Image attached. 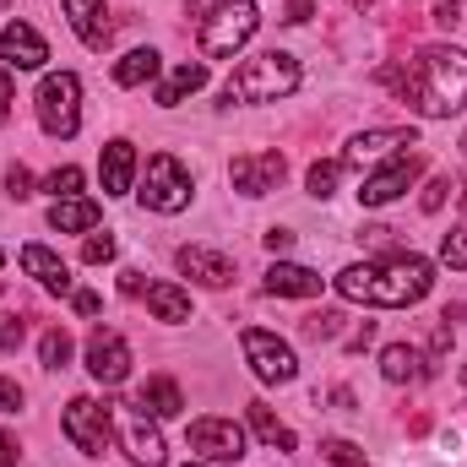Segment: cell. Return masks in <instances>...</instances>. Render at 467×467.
Listing matches in <instances>:
<instances>
[{"instance_id":"obj_1","label":"cell","mask_w":467,"mask_h":467,"mask_svg":"<svg viewBox=\"0 0 467 467\" xmlns=\"http://www.w3.org/2000/svg\"><path fill=\"white\" fill-rule=\"evenodd\" d=\"M375 77L424 119H446L467 104V55L451 44H430L408 66H380Z\"/></svg>"},{"instance_id":"obj_2","label":"cell","mask_w":467,"mask_h":467,"mask_svg":"<svg viewBox=\"0 0 467 467\" xmlns=\"http://www.w3.org/2000/svg\"><path fill=\"white\" fill-rule=\"evenodd\" d=\"M435 266L413 250H391L386 261H364V266H343L337 272V294L353 305H380V310H408L430 294Z\"/></svg>"},{"instance_id":"obj_3","label":"cell","mask_w":467,"mask_h":467,"mask_svg":"<svg viewBox=\"0 0 467 467\" xmlns=\"http://www.w3.org/2000/svg\"><path fill=\"white\" fill-rule=\"evenodd\" d=\"M299 88V60L283 49H266L255 60H244L223 88V104H277Z\"/></svg>"},{"instance_id":"obj_4","label":"cell","mask_w":467,"mask_h":467,"mask_svg":"<svg viewBox=\"0 0 467 467\" xmlns=\"http://www.w3.org/2000/svg\"><path fill=\"white\" fill-rule=\"evenodd\" d=\"M255 27H261V11L250 5V0H218L207 16H202V55L207 60H229L234 49H244L250 38H255Z\"/></svg>"},{"instance_id":"obj_5","label":"cell","mask_w":467,"mask_h":467,"mask_svg":"<svg viewBox=\"0 0 467 467\" xmlns=\"http://www.w3.org/2000/svg\"><path fill=\"white\" fill-rule=\"evenodd\" d=\"M141 207L147 213H185L191 207V169L174 158V152H152L147 158V174H141Z\"/></svg>"},{"instance_id":"obj_6","label":"cell","mask_w":467,"mask_h":467,"mask_svg":"<svg viewBox=\"0 0 467 467\" xmlns=\"http://www.w3.org/2000/svg\"><path fill=\"white\" fill-rule=\"evenodd\" d=\"M38 125L60 141L82 130V82L71 71H49L38 82Z\"/></svg>"},{"instance_id":"obj_7","label":"cell","mask_w":467,"mask_h":467,"mask_svg":"<svg viewBox=\"0 0 467 467\" xmlns=\"http://www.w3.org/2000/svg\"><path fill=\"white\" fill-rule=\"evenodd\" d=\"M109 424L119 430L130 462H141V467H163L169 462V446H163V435H158V424L147 419L141 402H109Z\"/></svg>"},{"instance_id":"obj_8","label":"cell","mask_w":467,"mask_h":467,"mask_svg":"<svg viewBox=\"0 0 467 467\" xmlns=\"http://www.w3.org/2000/svg\"><path fill=\"white\" fill-rule=\"evenodd\" d=\"M60 430H66V441H71L82 457H104V451H109V435H115V424H109V402L71 397L66 413H60Z\"/></svg>"},{"instance_id":"obj_9","label":"cell","mask_w":467,"mask_h":467,"mask_svg":"<svg viewBox=\"0 0 467 467\" xmlns=\"http://www.w3.org/2000/svg\"><path fill=\"white\" fill-rule=\"evenodd\" d=\"M239 348H244V358H250L255 380H266V386H288V380L299 375L294 348H288L277 332H266V327H244V332H239Z\"/></svg>"},{"instance_id":"obj_10","label":"cell","mask_w":467,"mask_h":467,"mask_svg":"<svg viewBox=\"0 0 467 467\" xmlns=\"http://www.w3.org/2000/svg\"><path fill=\"white\" fill-rule=\"evenodd\" d=\"M419 174H424V158H419V152H397L386 169H375V174L358 185V202H364V207H386V202H397Z\"/></svg>"},{"instance_id":"obj_11","label":"cell","mask_w":467,"mask_h":467,"mask_svg":"<svg viewBox=\"0 0 467 467\" xmlns=\"http://www.w3.org/2000/svg\"><path fill=\"white\" fill-rule=\"evenodd\" d=\"M185 441H191V451H202L207 462H239V457H244V430H239L234 419H196V424L185 430Z\"/></svg>"},{"instance_id":"obj_12","label":"cell","mask_w":467,"mask_h":467,"mask_svg":"<svg viewBox=\"0 0 467 467\" xmlns=\"http://www.w3.org/2000/svg\"><path fill=\"white\" fill-rule=\"evenodd\" d=\"M283 174H288L283 152H244V158H234L229 163V180H234L239 196H266V191L283 185Z\"/></svg>"},{"instance_id":"obj_13","label":"cell","mask_w":467,"mask_h":467,"mask_svg":"<svg viewBox=\"0 0 467 467\" xmlns=\"http://www.w3.org/2000/svg\"><path fill=\"white\" fill-rule=\"evenodd\" d=\"M88 375L93 380H104V386H119L125 375H130V343L109 332V327H99L93 337H88Z\"/></svg>"},{"instance_id":"obj_14","label":"cell","mask_w":467,"mask_h":467,"mask_svg":"<svg viewBox=\"0 0 467 467\" xmlns=\"http://www.w3.org/2000/svg\"><path fill=\"white\" fill-rule=\"evenodd\" d=\"M397 147H413V125H386V130H358L343 152V169H364L375 158H391Z\"/></svg>"},{"instance_id":"obj_15","label":"cell","mask_w":467,"mask_h":467,"mask_svg":"<svg viewBox=\"0 0 467 467\" xmlns=\"http://www.w3.org/2000/svg\"><path fill=\"white\" fill-rule=\"evenodd\" d=\"M0 60H5L11 71H38V66L49 60V44H44L27 22H11V27H0Z\"/></svg>"},{"instance_id":"obj_16","label":"cell","mask_w":467,"mask_h":467,"mask_svg":"<svg viewBox=\"0 0 467 467\" xmlns=\"http://www.w3.org/2000/svg\"><path fill=\"white\" fill-rule=\"evenodd\" d=\"M22 272H27L44 294H60V299L77 294V288H71V266H66L55 250H44V244H22Z\"/></svg>"},{"instance_id":"obj_17","label":"cell","mask_w":467,"mask_h":467,"mask_svg":"<svg viewBox=\"0 0 467 467\" xmlns=\"http://www.w3.org/2000/svg\"><path fill=\"white\" fill-rule=\"evenodd\" d=\"M180 272L196 277L202 288H229L234 283V261L223 250H207V244H185L180 250Z\"/></svg>"},{"instance_id":"obj_18","label":"cell","mask_w":467,"mask_h":467,"mask_svg":"<svg viewBox=\"0 0 467 467\" xmlns=\"http://www.w3.org/2000/svg\"><path fill=\"white\" fill-rule=\"evenodd\" d=\"M66 5V22L77 27V38L88 44V49H104L109 38H115V27H109V11H104V0H60Z\"/></svg>"},{"instance_id":"obj_19","label":"cell","mask_w":467,"mask_h":467,"mask_svg":"<svg viewBox=\"0 0 467 467\" xmlns=\"http://www.w3.org/2000/svg\"><path fill=\"white\" fill-rule=\"evenodd\" d=\"M321 283H327V277H316L310 266H294V261H277V266L266 272V294H277V299H316Z\"/></svg>"},{"instance_id":"obj_20","label":"cell","mask_w":467,"mask_h":467,"mask_svg":"<svg viewBox=\"0 0 467 467\" xmlns=\"http://www.w3.org/2000/svg\"><path fill=\"white\" fill-rule=\"evenodd\" d=\"M380 375L391 386H419V380H430V358L413 343H391V348L380 353Z\"/></svg>"},{"instance_id":"obj_21","label":"cell","mask_w":467,"mask_h":467,"mask_svg":"<svg viewBox=\"0 0 467 467\" xmlns=\"http://www.w3.org/2000/svg\"><path fill=\"white\" fill-rule=\"evenodd\" d=\"M99 174H104V196H125L130 174H136V147L130 141H109L99 152Z\"/></svg>"},{"instance_id":"obj_22","label":"cell","mask_w":467,"mask_h":467,"mask_svg":"<svg viewBox=\"0 0 467 467\" xmlns=\"http://www.w3.org/2000/svg\"><path fill=\"white\" fill-rule=\"evenodd\" d=\"M99 218H104L99 202H82V196H66V202L49 207V229H60V234H93Z\"/></svg>"},{"instance_id":"obj_23","label":"cell","mask_w":467,"mask_h":467,"mask_svg":"<svg viewBox=\"0 0 467 467\" xmlns=\"http://www.w3.org/2000/svg\"><path fill=\"white\" fill-rule=\"evenodd\" d=\"M202 88H207V66H202V60H185V66H174V71H169V82L158 88V104H163V109H174V104H185V99H191V93H202Z\"/></svg>"},{"instance_id":"obj_24","label":"cell","mask_w":467,"mask_h":467,"mask_svg":"<svg viewBox=\"0 0 467 467\" xmlns=\"http://www.w3.org/2000/svg\"><path fill=\"white\" fill-rule=\"evenodd\" d=\"M147 310H152L158 321L180 327V321H191V294H185L180 283H147Z\"/></svg>"},{"instance_id":"obj_25","label":"cell","mask_w":467,"mask_h":467,"mask_svg":"<svg viewBox=\"0 0 467 467\" xmlns=\"http://www.w3.org/2000/svg\"><path fill=\"white\" fill-rule=\"evenodd\" d=\"M152 419H174L180 408H185V391H180V380H169V375H152L147 386H141V397H136Z\"/></svg>"},{"instance_id":"obj_26","label":"cell","mask_w":467,"mask_h":467,"mask_svg":"<svg viewBox=\"0 0 467 467\" xmlns=\"http://www.w3.org/2000/svg\"><path fill=\"white\" fill-rule=\"evenodd\" d=\"M158 49H130L125 60H115V82L119 88H141V82H152L158 77Z\"/></svg>"},{"instance_id":"obj_27","label":"cell","mask_w":467,"mask_h":467,"mask_svg":"<svg viewBox=\"0 0 467 467\" xmlns=\"http://www.w3.org/2000/svg\"><path fill=\"white\" fill-rule=\"evenodd\" d=\"M250 430L266 441V446H277V451H294L299 441H294V430L288 424H277V413L266 408V402H250Z\"/></svg>"},{"instance_id":"obj_28","label":"cell","mask_w":467,"mask_h":467,"mask_svg":"<svg viewBox=\"0 0 467 467\" xmlns=\"http://www.w3.org/2000/svg\"><path fill=\"white\" fill-rule=\"evenodd\" d=\"M38 358H44V369H66L71 364V332L66 327H49L44 343H38Z\"/></svg>"},{"instance_id":"obj_29","label":"cell","mask_w":467,"mask_h":467,"mask_svg":"<svg viewBox=\"0 0 467 467\" xmlns=\"http://www.w3.org/2000/svg\"><path fill=\"white\" fill-rule=\"evenodd\" d=\"M321 457L332 467H369L364 446H353V441H321Z\"/></svg>"},{"instance_id":"obj_30","label":"cell","mask_w":467,"mask_h":467,"mask_svg":"<svg viewBox=\"0 0 467 467\" xmlns=\"http://www.w3.org/2000/svg\"><path fill=\"white\" fill-rule=\"evenodd\" d=\"M337 180H343V163H310V174H305V185H310V196H332L337 191Z\"/></svg>"},{"instance_id":"obj_31","label":"cell","mask_w":467,"mask_h":467,"mask_svg":"<svg viewBox=\"0 0 467 467\" xmlns=\"http://www.w3.org/2000/svg\"><path fill=\"white\" fill-rule=\"evenodd\" d=\"M343 332V316L337 310H316V316H305V337L310 343H332Z\"/></svg>"},{"instance_id":"obj_32","label":"cell","mask_w":467,"mask_h":467,"mask_svg":"<svg viewBox=\"0 0 467 467\" xmlns=\"http://www.w3.org/2000/svg\"><path fill=\"white\" fill-rule=\"evenodd\" d=\"M44 191H49L55 202H66V196H77V191H82V169H77V163H66V169H55V174L44 180Z\"/></svg>"},{"instance_id":"obj_33","label":"cell","mask_w":467,"mask_h":467,"mask_svg":"<svg viewBox=\"0 0 467 467\" xmlns=\"http://www.w3.org/2000/svg\"><path fill=\"white\" fill-rule=\"evenodd\" d=\"M441 261H446V266H457V272H467V223L441 239Z\"/></svg>"},{"instance_id":"obj_34","label":"cell","mask_w":467,"mask_h":467,"mask_svg":"<svg viewBox=\"0 0 467 467\" xmlns=\"http://www.w3.org/2000/svg\"><path fill=\"white\" fill-rule=\"evenodd\" d=\"M82 261H93V266L115 261V234H88L82 239Z\"/></svg>"},{"instance_id":"obj_35","label":"cell","mask_w":467,"mask_h":467,"mask_svg":"<svg viewBox=\"0 0 467 467\" xmlns=\"http://www.w3.org/2000/svg\"><path fill=\"white\" fill-rule=\"evenodd\" d=\"M451 191H457V185H451V174H435V180H430V191H424V202H419V207H424V213H441V207H446V196H451Z\"/></svg>"},{"instance_id":"obj_36","label":"cell","mask_w":467,"mask_h":467,"mask_svg":"<svg viewBox=\"0 0 467 467\" xmlns=\"http://www.w3.org/2000/svg\"><path fill=\"white\" fill-rule=\"evenodd\" d=\"M5 191H11V202H27V196H33V174H27L22 163H11V169H5Z\"/></svg>"},{"instance_id":"obj_37","label":"cell","mask_w":467,"mask_h":467,"mask_svg":"<svg viewBox=\"0 0 467 467\" xmlns=\"http://www.w3.org/2000/svg\"><path fill=\"white\" fill-rule=\"evenodd\" d=\"M22 337H27V321H22V316L0 321V353H16L22 348Z\"/></svg>"},{"instance_id":"obj_38","label":"cell","mask_w":467,"mask_h":467,"mask_svg":"<svg viewBox=\"0 0 467 467\" xmlns=\"http://www.w3.org/2000/svg\"><path fill=\"white\" fill-rule=\"evenodd\" d=\"M435 22L441 27H457L462 22V0H435Z\"/></svg>"},{"instance_id":"obj_39","label":"cell","mask_w":467,"mask_h":467,"mask_svg":"<svg viewBox=\"0 0 467 467\" xmlns=\"http://www.w3.org/2000/svg\"><path fill=\"white\" fill-rule=\"evenodd\" d=\"M71 305H77V316H99V310H104V299H99L93 288H82V294H71Z\"/></svg>"},{"instance_id":"obj_40","label":"cell","mask_w":467,"mask_h":467,"mask_svg":"<svg viewBox=\"0 0 467 467\" xmlns=\"http://www.w3.org/2000/svg\"><path fill=\"white\" fill-rule=\"evenodd\" d=\"M22 408V386L16 380H0V413H16Z\"/></svg>"},{"instance_id":"obj_41","label":"cell","mask_w":467,"mask_h":467,"mask_svg":"<svg viewBox=\"0 0 467 467\" xmlns=\"http://www.w3.org/2000/svg\"><path fill=\"white\" fill-rule=\"evenodd\" d=\"M266 250H272V255H288V250H294V234L288 229H266Z\"/></svg>"},{"instance_id":"obj_42","label":"cell","mask_w":467,"mask_h":467,"mask_svg":"<svg viewBox=\"0 0 467 467\" xmlns=\"http://www.w3.org/2000/svg\"><path fill=\"white\" fill-rule=\"evenodd\" d=\"M369 343H375V321H364V327L353 332V337H348V343H343V348H348V353H364V348H369Z\"/></svg>"},{"instance_id":"obj_43","label":"cell","mask_w":467,"mask_h":467,"mask_svg":"<svg viewBox=\"0 0 467 467\" xmlns=\"http://www.w3.org/2000/svg\"><path fill=\"white\" fill-rule=\"evenodd\" d=\"M119 294H147V283H141V272H119Z\"/></svg>"},{"instance_id":"obj_44","label":"cell","mask_w":467,"mask_h":467,"mask_svg":"<svg viewBox=\"0 0 467 467\" xmlns=\"http://www.w3.org/2000/svg\"><path fill=\"white\" fill-rule=\"evenodd\" d=\"M5 119H11V77L0 71V125H5Z\"/></svg>"},{"instance_id":"obj_45","label":"cell","mask_w":467,"mask_h":467,"mask_svg":"<svg viewBox=\"0 0 467 467\" xmlns=\"http://www.w3.org/2000/svg\"><path fill=\"white\" fill-rule=\"evenodd\" d=\"M0 467H16V441L0 430Z\"/></svg>"},{"instance_id":"obj_46","label":"cell","mask_w":467,"mask_h":467,"mask_svg":"<svg viewBox=\"0 0 467 467\" xmlns=\"http://www.w3.org/2000/svg\"><path fill=\"white\" fill-rule=\"evenodd\" d=\"M310 11H316L310 0H288V22H310Z\"/></svg>"},{"instance_id":"obj_47","label":"cell","mask_w":467,"mask_h":467,"mask_svg":"<svg viewBox=\"0 0 467 467\" xmlns=\"http://www.w3.org/2000/svg\"><path fill=\"white\" fill-rule=\"evenodd\" d=\"M185 467H207V462H185Z\"/></svg>"},{"instance_id":"obj_48","label":"cell","mask_w":467,"mask_h":467,"mask_svg":"<svg viewBox=\"0 0 467 467\" xmlns=\"http://www.w3.org/2000/svg\"><path fill=\"white\" fill-rule=\"evenodd\" d=\"M5 5H11V0H0V11H5Z\"/></svg>"},{"instance_id":"obj_49","label":"cell","mask_w":467,"mask_h":467,"mask_svg":"<svg viewBox=\"0 0 467 467\" xmlns=\"http://www.w3.org/2000/svg\"><path fill=\"white\" fill-rule=\"evenodd\" d=\"M462 152H467V136H462Z\"/></svg>"},{"instance_id":"obj_50","label":"cell","mask_w":467,"mask_h":467,"mask_svg":"<svg viewBox=\"0 0 467 467\" xmlns=\"http://www.w3.org/2000/svg\"><path fill=\"white\" fill-rule=\"evenodd\" d=\"M358 5H369V0H358Z\"/></svg>"},{"instance_id":"obj_51","label":"cell","mask_w":467,"mask_h":467,"mask_svg":"<svg viewBox=\"0 0 467 467\" xmlns=\"http://www.w3.org/2000/svg\"><path fill=\"white\" fill-rule=\"evenodd\" d=\"M462 380H467V369H462Z\"/></svg>"},{"instance_id":"obj_52","label":"cell","mask_w":467,"mask_h":467,"mask_svg":"<svg viewBox=\"0 0 467 467\" xmlns=\"http://www.w3.org/2000/svg\"><path fill=\"white\" fill-rule=\"evenodd\" d=\"M0 261H5V255H0Z\"/></svg>"}]
</instances>
